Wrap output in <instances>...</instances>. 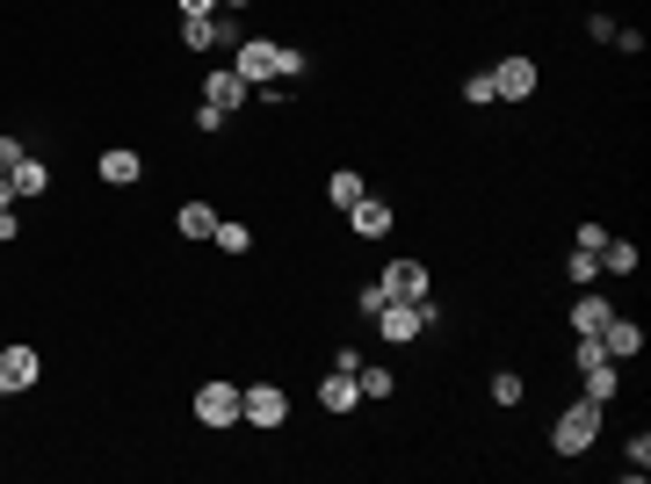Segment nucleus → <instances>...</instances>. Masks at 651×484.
<instances>
[{"instance_id":"ddd939ff","label":"nucleus","mask_w":651,"mask_h":484,"mask_svg":"<svg viewBox=\"0 0 651 484\" xmlns=\"http://www.w3.org/2000/svg\"><path fill=\"white\" fill-rule=\"evenodd\" d=\"M348 231H355V239H384V231H391V203L363 196V203L348 210Z\"/></svg>"},{"instance_id":"4be33fe9","label":"nucleus","mask_w":651,"mask_h":484,"mask_svg":"<svg viewBox=\"0 0 651 484\" xmlns=\"http://www.w3.org/2000/svg\"><path fill=\"white\" fill-rule=\"evenodd\" d=\"M217 246H225V254H246V246H254V231L240 225V217H217V231H211Z\"/></svg>"},{"instance_id":"a878e982","label":"nucleus","mask_w":651,"mask_h":484,"mask_svg":"<svg viewBox=\"0 0 651 484\" xmlns=\"http://www.w3.org/2000/svg\"><path fill=\"white\" fill-rule=\"evenodd\" d=\"M384 303H391V297H384V282H363V289H355V311H363V318H377Z\"/></svg>"},{"instance_id":"aec40b11","label":"nucleus","mask_w":651,"mask_h":484,"mask_svg":"<svg viewBox=\"0 0 651 484\" xmlns=\"http://www.w3.org/2000/svg\"><path fill=\"white\" fill-rule=\"evenodd\" d=\"M601 275H637V246L608 231V246H601Z\"/></svg>"},{"instance_id":"6ab92c4d","label":"nucleus","mask_w":651,"mask_h":484,"mask_svg":"<svg viewBox=\"0 0 651 484\" xmlns=\"http://www.w3.org/2000/svg\"><path fill=\"white\" fill-rule=\"evenodd\" d=\"M355 391H363V398H391V391H398V377H391L384 362H363V369H355Z\"/></svg>"},{"instance_id":"a211bd4d","label":"nucleus","mask_w":651,"mask_h":484,"mask_svg":"<svg viewBox=\"0 0 651 484\" xmlns=\"http://www.w3.org/2000/svg\"><path fill=\"white\" fill-rule=\"evenodd\" d=\"M363 196H369V182H363V174H355V167H340L334 182H326V203H334V210H355V203H363Z\"/></svg>"},{"instance_id":"393cba45","label":"nucleus","mask_w":651,"mask_h":484,"mask_svg":"<svg viewBox=\"0 0 651 484\" xmlns=\"http://www.w3.org/2000/svg\"><path fill=\"white\" fill-rule=\"evenodd\" d=\"M492 405H521V377H515V369H500V377H492Z\"/></svg>"},{"instance_id":"2eb2a0df","label":"nucleus","mask_w":651,"mask_h":484,"mask_svg":"<svg viewBox=\"0 0 651 484\" xmlns=\"http://www.w3.org/2000/svg\"><path fill=\"white\" fill-rule=\"evenodd\" d=\"M318 405H326V412H355V405H363V391H355L348 369H334V377L318 383Z\"/></svg>"},{"instance_id":"f8f14e48","label":"nucleus","mask_w":651,"mask_h":484,"mask_svg":"<svg viewBox=\"0 0 651 484\" xmlns=\"http://www.w3.org/2000/svg\"><path fill=\"white\" fill-rule=\"evenodd\" d=\"M608 318H616V297H608V289H587V297L572 303V333H587V340H593Z\"/></svg>"},{"instance_id":"cd10ccee","label":"nucleus","mask_w":651,"mask_h":484,"mask_svg":"<svg viewBox=\"0 0 651 484\" xmlns=\"http://www.w3.org/2000/svg\"><path fill=\"white\" fill-rule=\"evenodd\" d=\"M616 51L622 59H644V30H616Z\"/></svg>"},{"instance_id":"412c9836","label":"nucleus","mask_w":651,"mask_h":484,"mask_svg":"<svg viewBox=\"0 0 651 484\" xmlns=\"http://www.w3.org/2000/svg\"><path fill=\"white\" fill-rule=\"evenodd\" d=\"M564 275H572L579 289H593V282H601V254H587V246H572V254H564Z\"/></svg>"},{"instance_id":"dca6fc26","label":"nucleus","mask_w":651,"mask_h":484,"mask_svg":"<svg viewBox=\"0 0 651 484\" xmlns=\"http://www.w3.org/2000/svg\"><path fill=\"white\" fill-rule=\"evenodd\" d=\"M16 196H51V167L37 159V152H22V159H16Z\"/></svg>"},{"instance_id":"7ed1b4c3","label":"nucleus","mask_w":651,"mask_h":484,"mask_svg":"<svg viewBox=\"0 0 651 484\" xmlns=\"http://www.w3.org/2000/svg\"><path fill=\"white\" fill-rule=\"evenodd\" d=\"M240 420L261 426V434L289 426V391H283V383H246V391H240Z\"/></svg>"},{"instance_id":"f257e3e1","label":"nucleus","mask_w":651,"mask_h":484,"mask_svg":"<svg viewBox=\"0 0 651 484\" xmlns=\"http://www.w3.org/2000/svg\"><path fill=\"white\" fill-rule=\"evenodd\" d=\"M593 441H601V405H593V398H579V405H564L558 420H550V449H558L564 463H572V455H587Z\"/></svg>"},{"instance_id":"bb28decb","label":"nucleus","mask_w":651,"mask_h":484,"mask_svg":"<svg viewBox=\"0 0 651 484\" xmlns=\"http://www.w3.org/2000/svg\"><path fill=\"white\" fill-rule=\"evenodd\" d=\"M22 152H30L22 137H8V131H0V174H16V159H22Z\"/></svg>"},{"instance_id":"1a4fd4ad","label":"nucleus","mask_w":651,"mask_h":484,"mask_svg":"<svg viewBox=\"0 0 651 484\" xmlns=\"http://www.w3.org/2000/svg\"><path fill=\"white\" fill-rule=\"evenodd\" d=\"M196 420L203 426H232L240 420V391H232V383H203L196 391Z\"/></svg>"},{"instance_id":"6e6552de","label":"nucleus","mask_w":651,"mask_h":484,"mask_svg":"<svg viewBox=\"0 0 651 484\" xmlns=\"http://www.w3.org/2000/svg\"><path fill=\"white\" fill-rule=\"evenodd\" d=\"M536 80H543V73H536V59H500V65H492V87H500V102H529Z\"/></svg>"},{"instance_id":"7c9ffc66","label":"nucleus","mask_w":651,"mask_h":484,"mask_svg":"<svg viewBox=\"0 0 651 484\" xmlns=\"http://www.w3.org/2000/svg\"><path fill=\"white\" fill-rule=\"evenodd\" d=\"M217 8H225V16H240V8H254V0H217Z\"/></svg>"},{"instance_id":"20e7f679","label":"nucleus","mask_w":651,"mask_h":484,"mask_svg":"<svg viewBox=\"0 0 651 484\" xmlns=\"http://www.w3.org/2000/svg\"><path fill=\"white\" fill-rule=\"evenodd\" d=\"M37 377H44V354L37 348H0V398H22V391H37Z\"/></svg>"},{"instance_id":"39448f33","label":"nucleus","mask_w":651,"mask_h":484,"mask_svg":"<svg viewBox=\"0 0 651 484\" xmlns=\"http://www.w3.org/2000/svg\"><path fill=\"white\" fill-rule=\"evenodd\" d=\"M377 282H384V297H398V303H427V297H435V275H427V260H391Z\"/></svg>"},{"instance_id":"f3484780","label":"nucleus","mask_w":651,"mask_h":484,"mask_svg":"<svg viewBox=\"0 0 651 484\" xmlns=\"http://www.w3.org/2000/svg\"><path fill=\"white\" fill-rule=\"evenodd\" d=\"M174 231H182V239H211L217 210H211V203H182V210H174Z\"/></svg>"},{"instance_id":"f03ea898","label":"nucleus","mask_w":651,"mask_h":484,"mask_svg":"<svg viewBox=\"0 0 651 484\" xmlns=\"http://www.w3.org/2000/svg\"><path fill=\"white\" fill-rule=\"evenodd\" d=\"M283 51H289V44H275V37H240V44H232V73H240L246 87L283 80Z\"/></svg>"},{"instance_id":"c85d7f7f","label":"nucleus","mask_w":651,"mask_h":484,"mask_svg":"<svg viewBox=\"0 0 651 484\" xmlns=\"http://www.w3.org/2000/svg\"><path fill=\"white\" fill-rule=\"evenodd\" d=\"M182 16H217V0H174Z\"/></svg>"},{"instance_id":"5701e85b","label":"nucleus","mask_w":651,"mask_h":484,"mask_svg":"<svg viewBox=\"0 0 651 484\" xmlns=\"http://www.w3.org/2000/svg\"><path fill=\"white\" fill-rule=\"evenodd\" d=\"M464 102H470V109H492V102H500L492 73H464Z\"/></svg>"},{"instance_id":"9b49d317","label":"nucleus","mask_w":651,"mask_h":484,"mask_svg":"<svg viewBox=\"0 0 651 484\" xmlns=\"http://www.w3.org/2000/svg\"><path fill=\"white\" fill-rule=\"evenodd\" d=\"M182 44H189V51H225V44H232V22H217V16H182Z\"/></svg>"},{"instance_id":"0eeeda50","label":"nucleus","mask_w":651,"mask_h":484,"mask_svg":"<svg viewBox=\"0 0 651 484\" xmlns=\"http://www.w3.org/2000/svg\"><path fill=\"white\" fill-rule=\"evenodd\" d=\"M593 340H601V354H608V362H637V354H644V326H637V318H608V326H601V333H593Z\"/></svg>"},{"instance_id":"c756f323","label":"nucleus","mask_w":651,"mask_h":484,"mask_svg":"<svg viewBox=\"0 0 651 484\" xmlns=\"http://www.w3.org/2000/svg\"><path fill=\"white\" fill-rule=\"evenodd\" d=\"M0 210H16V174H0Z\"/></svg>"},{"instance_id":"9d476101","label":"nucleus","mask_w":651,"mask_h":484,"mask_svg":"<svg viewBox=\"0 0 651 484\" xmlns=\"http://www.w3.org/2000/svg\"><path fill=\"white\" fill-rule=\"evenodd\" d=\"M94 174H102L109 188H131V182H145V159H138L131 145H109L102 159H94Z\"/></svg>"},{"instance_id":"423d86ee","label":"nucleus","mask_w":651,"mask_h":484,"mask_svg":"<svg viewBox=\"0 0 651 484\" xmlns=\"http://www.w3.org/2000/svg\"><path fill=\"white\" fill-rule=\"evenodd\" d=\"M203 102H211V109H225V116H240V109L254 102V87H246V80L232 73V65H211V73H203Z\"/></svg>"},{"instance_id":"b1692460","label":"nucleus","mask_w":651,"mask_h":484,"mask_svg":"<svg viewBox=\"0 0 651 484\" xmlns=\"http://www.w3.org/2000/svg\"><path fill=\"white\" fill-rule=\"evenodd\" d=\"M622 463H630V470H622V477H644V470H651V434H630V449H622Z\"/></svg>"},{"instance_id":"4468645a","label":"nucleus","mask_w":651,"mask_h":484,"mask_svg":"<svg viewBox=\"0 0 651 484\" xmlns=\"http://www.w3.org/2000/svg\"><path fill=\"white\" fill-rule=\"evenodd\" d=\"M579 383H587V398H593V405H616V391H622V369L601 354L593 369H579Z\"/></svg>"}]
</instances>
